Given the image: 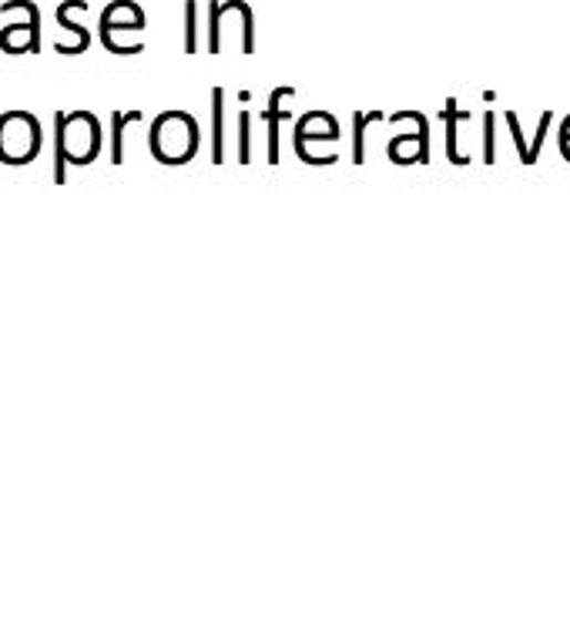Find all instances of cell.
I'll list each match as a JSON object with an SVG mask.
<instances>
[{"label":"cell","instance_id":"cell-1","mask_svg":"<svg viewBox=\"0 0 570 644\" xmlns=\"http://www.w3.org/2000/svg\"><path fill=\"white\" fill-rule=\"evenodd\" d=\"M148 142L162 165H185L198 152V125L182 112H168L155 122Z\"/></svg>","mask_w":570,"mask_h":644},{"label":"cell","instance_id":"cell-2","mask_svg":"<svg viewBox=\"0 0 570 644\" xmlns=\"http://www.w3.org/2000/svg\"><path fill=\"white\" fill-rule=\"evenodd\" d=\"M319 142H332L335 145L339 142V128H335V118H329L322 112H312V115H305L296 125V152L302 158H309L312 145H319Z\"/></svg>","mask_w":570,"mask_h":644},{"label":"cell","instance_id":"cell-3","mask_svg":"<svg viewBox=\"0 0 570 644\" xmlns=\"http://www.w3.org/2000/svg\"><path fill=\"white\" fill-rule=\"evenodd\" d=\"M142 28H145V11L132 4V0H114L101 14V41L111 38L114 31H142Z\"/></svg>","mask_w":570,"mask_h":644},{"label":"cell","instance_id":"cell-4","mask_svg":"<svg viewBox=\"0 0 570 644\" xmlns=\"http://www.w3.org/2000/svg\"><path fill=\"white\" fill-rule=\"evenodd\" d=\"M68 165L71 162V148H68V115L58 112L54 115V181L64 185L68 181Z\"/></svg>","mask_w":570,"mask_h":644},{"label":"cell","instance_id":"cell-5","mask_svg":"<svg viewBox=\"0 0 570 644\" xmlns=\"http://www.w3.org/2000/svg\"><path fill=\"white\" fill-rule=\"evenodd\" d=\"M289 94H296V91L282 87V91H276L272 101H269V107H272V112H269V162H279V122L289 118V112L282 107V101H286Z\"/></svg>","mask_w":570,"mask_h":644},{"label":"cell","instance_id":"cell-6","mask_svg":"<svg viewBox=\"0 0 570 644\" xmlns=\"http://www.w3.org/2000/svg\"><path fill=\"white\" fill-rule=\"evenodd\" d=\"M128 122H142V112H114L111 125H114V148H111V165H122L125 162V125Z\"/></svg>","mask_w":570,"mask_h":644},{"label":"cell","instance_id":"cell-7","mask_svg":"<svg viewBox=\"0 0 570 644\" xmlns=\"http://www.w3.org/2000/svg\"><path fill=\"white\" fill-rule=\"evenodd\" d=\"M221 97H225L221 91L211 94V107H215V112H211V132H215L211 135V162L215 165H221V155H225V148H221L225 145V135H221Z\"/></svg>","mask_w":570,"mask_h":644},{"label":"cell","instance_id":"cell-8","mask_svg":"<svg viewBox=\"0 0 570 644\" xmlns=\"http://www.w3.org/2000/svg\"><path fill=\"white\" fill-rule=\"evenodd\" d=\"M380 118H383L380 112H370V115L360 112V115H356V142H353V158H356V162H363V138H366L363 132H366V125H370V122H380Z\"/></svg>","mask_w":570,"mask_h":644},{"label":"cell","instance_id":"cell-9","mask_svg":"<svg viewBox=\"0 0 570 644\" xmlns=\"http://www.w3.org/2000/svg\"><path fill=\"white\" fill-rule=\"evenodd\" d=\"M195 21H198V8H195V0H188L185 4V51L195 54Z\"/></svg>","mask_w":570,"mask_h":644},{"label":"cell","instance_id":"cell-10","mask_svg":"<svg viewBox=\"0 0 570 644\" xmlns=\"http://www.w3.org/2000/svg\"><path fill=\"white\" fill-rule=\"evenodd\" d=\"M239 132H242V135H239V162L246 165V162H249V115L239 118Z\"/></svg>","mask_w":570,"mask_h":644},{"label":"cell","instance_id":"cell-11","mask_svg":"<svg viewBox=\"0 0 570 644\" xmlns=\"http://www.w3.org/2000/svg\"><path fill=\"white\" fill-rule=\"evenodd\" d=\"M560 152L570 158V118L563 122V128H560Z\"/></svg>","mask_w":570,"mask_h":644}]
</instances>
